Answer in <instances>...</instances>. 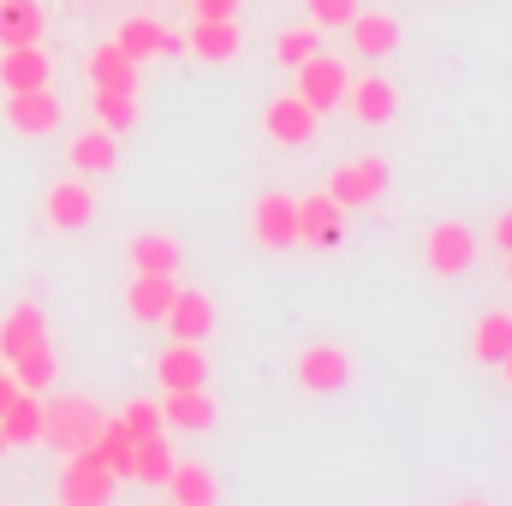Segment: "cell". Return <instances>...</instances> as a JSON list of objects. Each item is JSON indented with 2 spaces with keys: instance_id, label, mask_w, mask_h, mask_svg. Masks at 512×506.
Here are the masks:
<instances>
[{
  "instance_id": "obj_1",
  "label": "cell",
  "mask_w": 512,
  "mask_h": 506,
  "mask_svg": "<svg viewBox=\"0 0 512 506\" xmlns=\"http://www.w3.org/2000/svg\"><path fill=\"white\" fill-rule=\"evenodd\" d=\"M114 489H120V477L108 471V459H102L96 447H72V453H60V483H54V501H66V506H102V501H114Z\"/></svg>"
},
{
  "instance_id": "obj_2",
  "label": "cell",
  "mask_w": 512,
  "mask_h": 506,
  "mask_svg": "<svg viewBox=\"0 0 512 506\" xmlns=\"http://www.w3.org/2000/svg\"><path fill=\"white\" fill-rule=\"evenodd\" d=\"M477 251H483V239H477L465 221H435L429 239H423V268H429L435 280H459V274H471Z\"/></svg>"
},
{
  "instance_id": "obj_3",
  "label": "cell",
  "mask_w": 512,
  "mask_h": 506,
  "mask_svg": "<svg viewBox=\"0 0 512 506\" xmlns=\"http://www.w3.org/2000/svg\"><path fill=\"white\" fill-rule=\"evenodd\" d=\"M292 381H298V393H346V387H352V352L334 346V340L298 346V358H292Z\"/></svg>"
},
{
  "instance_id": "obj_4",
  "label": "cell",
  "mask_w": 512,
  "mask_h": 506,
  "mask_svg": "<svg viewBox=\"0 0 512 506\" xmlns=\"http://www.w3.org/2000/svg\"><path fill=\"white\" fill-rule=\"evenodd\" d=\"M387 179H393V167H387L382 155H358V161H340V167L328 173L322 191H328L340 209H370V203L387 191Z\"/></svg>"
},
{
  "instance_id": "obj_5",
  "label": "cell",
  "mask_w": 512,
  "mask_h": 506,
  "mask_svg": "<svg viewBox=\"0 0 512 506\" xmlns=\"http://www.w3.org/2000/svg\"><path fill=\"white\" fill-rule=\"evenodd\" d=\"M96 423H102V411H96L84 393H60V399H48V405H42V441H54L60 453L90 447Z\"/></svg>"
},
{
  "instance_id": "obj_6",
  "label": "cell",
  "mask_w": 512,
  "mask_h": 506,
  "mask_svg": "<svg viewBox=\"0 0 512 506\" xmlns=\"http://www.w3.org/2000/svg\"><path fill=\"white\" fill-rule=\"evenodd\" d=\"M316 131H322V114H316L304 96H274V102L262 108V137H268L274 149H310Z\"/></svg>"
},
{
  "instance_id": "obj_7",
  "label": "cell",
  "mask_w": 512,
  "mask_h": 506,
  "mask_svg": "<svg viewBox=\"0 0 512 506\" xmlns=\"http://www.w3.org/2000/svg\"><path fill=\"white\" fill-rule=\"evenodd\" d=\"M155 405H161V429H179V435H203V429H215V417H221L209 381H203V387H161Z\"/></svg>"
},
{
  "instance_id": "obj_8",
  "label": "cell",
  "mask_w": 512,
  "mask_h": 506,
  "mask_svg": "<svg viewBox=\"0 0 512 506\" xmlns=\"http://www.w3.org/2000/svg\"><path fill=\"white\" fill-rule=\"evenodd\" d=\"M251 239L262 251H292L298 245V197L286 191H268L251 203Z\"/></svg>"
},
{
  "instance_id": "obj_9",
  "label": "cell",
  "mask_w": 512,
  "mask_h": 506,
  "mask_svg": "<svg viewBox=\"0 0 512 506\" xmlns=\"http://www.w3.org/2000/svg\"><path fill=\"white\" fill-rule=\"evenodd\" d=\"M292 96H304L316 114H328V108H340V96H346V66L334 60V54H310L304 66H292Z\"/></svg>"
},
{
  "instance_id": "obj_10",
  "label": "cell",
  "mask_w": 512,
  "mask_h": 506,
  "mask_svg": "<svg viewBox=\"0 0 512 506\" xmlns=\"http://www.w3.org/2000/svg\"><path fill=\"white\" fill-rule=\"evenodd\" d=\"M42 221H48L54 233H84V227L96 221V191H90V179H60V185H48Z\"/></svg>"
},
{
  "instance_id": "obj_11",
  "label": "cell",
  "mask_w": 512,
  "mask_h": 506,
  "mask_svg": "<svg viewBox=\"0 0 512 506\" xmlns=\"http://www.w3.org/2000/svg\"><path fill=\"white\" fill-rule=\"evenodd\" d=\"M161 328H167L173 340H191V346H203V340L215 334V298H209V292H197V286H179V298L167 304Z\"/></svg>"
},
{
  "instance_id": "obj_12",
  "label": "cell",
  "mask_w": 512,
  "mask_h": 506,
  "mask_svg": "<svg viewBox=\"0 0 512 506\" xmlns=\"http://www.w3.org/2000/svg\"><path fill=\"white\" fill-rule=\"evenodd\" d=\"M114 42H120V54H126L131 66H143V60H167V54L185 48V36H173L161 18H126V24L114 30Z\"/></svg>"
},
{
  "instance_id": "obj_13",
  "label": "cell",
  "mask_w": 512,
  "mask_h": 506,
  "mask_svg": "<svg viewBox=\"0 0 512 506\" xmlns=\"http://www.w3.org/2000/svg\"><path fill=\"white\" fill-rule=\"evenodd\" d=\"M6 126L24 131V137H48V131L60 126V96L42 84V90H6Z\"/></svg>"
},
{
  "instance_id": "obj_14",
  "label": "cell",
  "mask_w": 512,
  "mask_h": 506,
  "mask_svg": "<svg viewBox=\"0 0 512 506\" xmlns=\"http://www.w3.org/2000/svg\"><path fill=\"white\" fill-rule=\"evenodd\" d=\"M340 108L358 120V126H387L393 114H399V90L387 84V78H346V96H340Z\"/></svg>"
},
{
  "instance_id": "obj_15",
  "label": "cell",
  "mask_w": 512,
  "mask_h": 506,
  "mask_svg": "<svg viewBox=\"0 0 512 506\" xmlns=\"http://www.w3.org/2000/svg\"><path fill=\"white\" fill-rule=\"evenodd\" d=\"M54 78V60L42 42H6L0 48V90H42Z\"/></svg>"
},
{
  "instance_id": "obj_16",
  "label": "cell",
  "mask_w": 512,
  "mask_h": 506,
  "mask_svg": "<svg viewBox=\"0 0 512 506\" xmlns=\"http://www.w3.org/2000/svg\"><path fill=\"white\" fill-rule=\"evenodd\" d=\"M173 298H179V274H143V268H131V286H126L131 322L155 328V322L167 316V304H173Z\"/></svg>"
},
{
  "instance_id": "obj_17",
  "label": "cell",
  "mask_w": 512,
  "mask_h": 506,
  "mask_svg": "<svg viewBox=\"0 0 512 506\" xmlns=\"http://www.w3.org/2000/svg\"><path fill=\"white\" fill-rule=\"evenodd\" d=\"M155 381L161 387H203L209 381V358H203V346H191V340H173L167 352H155Z\"/></svg>"
},
{
  "instance_id": "obj_18",
  "label": "cell",
  "mask_w": 512,
  "mask_h": 506,
  "mask_svg": "<svg viewBox=\"0 0 512 506\" xmlns=\"http://www.w3.org/2000/svg\"><path fill=\"white\" fill-rule=\"evenodd\" d=\"M185 48H191L203 66H227L245 42H239V24H233V18H197L191 36H185Z\"/></svg>"
},
{
  "instance_id": "obj_19",
  "label": "cell",
  "mask_w": 512,
  "mask_h": 506,
  "mask_svg": "<svg viewBox=\"0 0 512 506\" xmlns=\"http://www.w3.org/2000/svg\"><path fill=\"white\" fill-rule=\"evenodd\" d=\"M340 215H346V209H340L328 191L304 197V203H298V245H316V251L340 245Z\"/></svg>"
},
{
  "instance_id": "obj_20",
  "label": "cell",
  "mask_w": 512,
  "mask_h": 506,
  "mask_svg": "<svg viewBox=\"0 0 512 506\" xmlns=\"http://www.w3.org/2000/svg\"><path fill=\"white\" fill-rule=\"evenodd\" d=\"M66 155H72V167H78L84 179H96V173H114V167H120V137L108 126H90L66 143Z\"/></svg>"
},
{
  "instance_id": "obj_21",
  "label": "cell",
  "mask_w": 512,
  "mask_h": 506,
  "mask_svg": "<svg viewBox=\"0 0 512 506\" xmlns=\"http://www.w3.org/2000/svg\"><path fill=\"white\" fill-rule=\"evenodd\" d=\"M346 30H352V48L364 54V60H387L393 48H399V18H387V12H352L346 18Z\"/></svg>"
},
{
  "instance_id": "obj_22",
  "label": "cell",
  "mask_w": 512,
  "mask_h": 506,
  "mask_svg": "<svg viewBox=\"0 0 512 506\" xmlns=\"http://www.w3.org/2000/svg\"><path fill=\"white\" fill-rule=\"evenodd\" d=\"M6 376L18 381L24 393H48L54 376H60V358H54V346H48V340H36V346H24V352H12V358H6Z\"/></svg>"
},
{
  "instance_id": "obj_23",
  "label": "cell",
  "mask_w": 512,
  "mask_h": 506,
  "mask_svg": "<svg viewBox=\"0 0 512 506\" xmlns=\"http://www.w3.org/2000/svg\"><path fill=\"white\" fill-rule=\"evenodd\" d=\"M0 435H6V447H30V441H42V393H12L6 399V411H0Z\"/></svg>"
},
{
  "instance_id": "obj_24",
  "label": "cell",
  "mask_w": 512,
  "mask_h": 506,
  "mask_svg": "<svg viewBox=\"0 0 512 506\" xmlns=\"http://www.w3.org/2000/svg\"><path fill=\"white\" fill-rule=\"evenodd\" d=\"M84 72H90V90H137V66L120 54V42H96Z\"/></svg>"
},
{
  "instance_id": "obj_25",
  "label": "cell",
  "mask_w": 512,
  "mask_h": 506,
  "mask_svg": "<svg viewBox=\"0 0 512 506\" xmlns=\"http://www.w3.org/2000/svg\"><path fill=\"white\" fill-rule=\"evenodd\" d=\"M167 495L179 506H209V501H221V477L209 471V465H179L173 459V471H167V483H161Z\"/></svg>"
},
{
  "instance_id": "obj_26",
  "label": "cell",
  "mask_w": 512,
  "mask_h": 506,
  "mask_svg": "<svg viewBox=\"0 0 512 506\" xmlns=\"http://www.w3.org/2000/svg\"><path fill=\"white\" fill-rule=\"evenodd\" d=\"M36 340H48V316H42L36 304H12V310L0 316V364H6L12 352L36 346Z\"/></svg>"
},
{
  "instance_id": "obj_27",
  "label": "cell",
  "mask_w": 512,
  "mask_h": 506,
  "mask_svg": "<svg viewBox=\"0 0 512 506\" xmlns=\"http://www.w3.org/2000/svg\"><path fill=\"white\" fill-rule=\"evenodd\" d=\"M131 268H143V274H179V239L161 233V227L137 233L131 239Z\"/></svg>"
},
{
  "instance_id": "obj_28",
  "label": "cell",
  "mask_w": 512,
  "mask_h": 506,
  "mask_svg": "<svg viewBox=\"0 0 512 506\" xmlns=\"http://www.w3.org/2000/svg\"><path fill=\"white\" fill-rule=\"evenodd\" d=\"M507 352H512V310H489V316H477L471 358H477V364H501Z\"/></svg>"
},
{
  "instance_id": "obj_29",
  "label": "cell",
  "mask_w": 512,
  "mask_h": 506,
  "mask_svg": "<svg viewBox=\"0 0 512 506\" xmlns=\"http://www.w3.org/2000/svg\"><path fill=\"white\" fill-rule=\"evenodd\" d=\"M167 471H173L167 441H161V435H137V441H131V483L161 489V483H167Z\"/></svg>"
},
{
  "instance_id": "obj_30",
  "label": "cell",
  "mask_w": 512,
  "mask_h": 506,
  "mask_svg": "<svg viewBox=\"0 0 512 506\" xmlns=\"http://www.w3.org/2000/svg\"><path fill=\"white\" fill-rule=\"evenodd\" d=\"M90 447L108 459V471H114L120 483H131V429L120 423V417H102L96 435H90Z\"/></svg>"
},
{
  "instance_id": "obj_31",
  "label": "cell",
  "mask_w": 512,
  "mask_h": 506,
  "mask_svg": "<svg viewBox=\"0 0 512 506\" xmlns=\"http://www.w3.org/2000/svg\"><path fill=\"white\" fill-rule=\"evenodd\" d=\"M42 6L36 0H0V48L6 42H42Z\"/></svg>"
},
{
  "instance_id": "obj_32",
  "label": "cell",
  "mask_w": 512,
  "mask_h": 506,
  "mask_svg": "<svg viewBox=\"0 0 512 506\" xmlns=\"http://www.w3.org/2000/svg\"><path fill=\"white\" fill-rule=\"evenodd\" d=\"M96 126L126 137L137 126V90H96Z\"/></svg>"
},
{
  "instance_id": "obj_33",
  "label": "cell",
  "mask_w": 512,
  "mask_h": 506,
  "mask_svg": "<svg viewBox=\"0 0 512 506\" xmlns=\"http://www.w3.org/2000/svg\"><path fill=\"white\" fill-rule=\"evenodd\" d=\"M316 48H322L316 24H292V30H280V36H274V60H280L286 72H292V66H304V60H310Z\"/></svg>"
},
{
  "instance_id": "obj_34",
  "label": "cell",
  "mask_w": 512,
  "mask_h": 506,
  "mask_svg": "<svg viewBox=\"0 0 512 506\" xmlns=\"http://www.w3.org/2000/svg\"><path fill=\"white\" fill-rule=\"evenodd\" d=\"M120 423L131 429V441L137 435H161V405L155 399H131L126 411H120Z\"/></svg>"
},
{
  "instance_id": "obj_35",
  "label": "cell",
  "mask_w": 512,
  "mask_h": 506,
  "mask_svg": "<svg viewBox=\"0 0 512 506\" xmlns=\"http://www.w3.org/2000/svg\"><path fill=\"white\" fill-rule=\"evenodd\" d=\"M304 6H310V24H340V30L358 12V0H304Z\"/></svg>"
},
{
  "instance_id": "obj_36",
  "label": "cell",
  "mask_w": 512,
  "mask_h": 506,
  "mask_svg": "<svg viewBox=\"0 0 512 506\" xmlns=\"http://www.w3.org/2000/svg\"><path fill=\"white\" fill-rule=\"evenodd\" d=\"M489 245H495L501 256H512V209H507V215H495V227H489Z\"/></svg>"
},
{
  "instance_id": "obj_37",
  "label": "cell",
  "mask_w": 512,
  "mask_h": 506,
  "mask_svg": "<svg viewBox=\"0 0 512 506\" xmlns=\"http://www.w3.org/2000/svg\"><path fill=\"white\" fill-rule=\"evenodd\" d=\"M197 6V18H233L239 12V0H191Z\"/></svg>"
},
{
  "instance_id": "obj_38",
  "label": "cell",
  "mask_w": 512,
  "mask_h": 506,
  "mask_svg": "<svg viewBox=\"0 0 512 506\" xmlns=\"http://www.w3.org/2000/svg\"><path fill=\"white\" fill-rule=\"evenodd\" d=\"M12 393H18V381H12L6 370H0V411H6V399H12Z\"/></svg>"
},
{
  "instance_id": "obj_39",
  "label": "cell",
  "mask_w": 512,
  "mask_h": 506,
  "mask_svg": "<svg viewBox=\"0 0 512 506\" xmlns=\"http://www.w3.org/2000/svg\"><path fill=\"white\" fill-rule=\"evenodd\" d=\"M501 370H507V381H512V352H507V358H501Z\"/></svg>"
},
{
  "instance_id": "obj_40",
  "label": "cell",
  "mask_w": 512,
  "mask_h": 506,
  "mask_svg": "<svg viewBox=\"0 0 512 506\" xmlns=\"http://www.w3.org/2000/svg\"><path fill=\"white\" fill-rule=\"evenodd\" d=\"M507 286H512V256H507Z\"/></svg>"
},
{
  "instance_id": "obj_41",
  "label": "cell",
  "mask_w": 512,
  "mask_h": 506,
  "mask_svg": "<svg viewBox=\"0 0 512 506\" xmlns=\"http://www.w3.org/2000/svg\"><path fill=\"white\" fill-rule=\"evenodd\" d=\"M0 453H6V435H0Z\"/></svg>"
}]
</instances>
